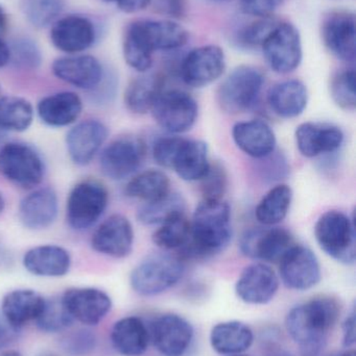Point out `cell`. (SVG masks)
<instances>
[{
  "label": "cell",
  "instance_id": "6da1fadb",
  "mask_svg": "<svg viewBox=\"0 0 356 356\" xmlns=\"http://www.w3.org/2000/svg\"><path fill=\"white\" fill-rule=\"evenodd\" d=\"M340 314L338 301L326 296L311 299L288 312L286 330L298 346L301 356L321 355Z\"/></svg>",
  "mask_w": 356,
  "mask_h": 356
},
{
  "label": "cell",
  "instance_id": "7a4b0ae2",
  "mask_svg": "<svg viewBox=\"0 0 356 356\" xmlns=\"http://www.w3.org/2000/svg\"><path fill=\"white\" fill-rule=\"evenodd\" d=\"M232 238L231 209L223 199H204L190 222V238L180 250L182 259H207L222 252Z\"/></svg>",
  "mask_w": 356,
  "mask_h": 356
},
{
  "label": "cell",
  "instance_id": "3957f363",
  "mask_svg": "<svg viewBox=\"0 0 356 356\" xmlns=\"http://www.w3.org/2000/svg\"><path fill=\"white\" fill-rule=\"evenodd\" d=\"M185 271L183 259L167 253H158L140 261L130 276L132 289L141 296L162 294L182 280Z\"/></svg>",
  "mask_w": 356,
  "mask_h": 356
},
{
  "label": "cell",
  "instance_id": "277c9868",
  "mask_svg": "<svg viewBox=\"0 0 356 356\" xmlns=\"http://www.w3.org/2000/svg\"><path fill=\"white\" fill-rule=\"evenodd\" d=\"M315 238L320 248L339 263L353 265L356 232L353 218L340 211H328L318 219Z\"/></svg>",
  "mask_w": 356,
  "mask_h": 356
},
{
  "label": "cell",
  "instance_id": "5b68a950",
  "mask_svg": "<svg viewBox=\"0 0 356 356\" xmlns=\"http://www.w3.org/2000/svg\"><path fill=\"white\" fill-rule=\"evenodd\" d=\"M109 192L96 179L77 182L69 193L66 202V220L77 232H85L98 223L108 207Z\"/></svg>",
  "mask_w": 356,
  "mask_h": 356
},
{
  "label": "cell",
  "instance_id": "8992f818",
  "mask_svg": "<svg viewBox=\"0 0 356 356\" xmlns=\"http://www.w3.org/2000/svg\"><path fill=\"white\" fill-rule=\"evenodd\" d=\"M265 85V75L253 66L234 69L219 86L217 102L228 114H240L251 110L258 102Z\"/></svg>",
  "mask_w": 356,
  "mask_h": 356
},
{
  "label": "cell",
  "instance_id": "52a82bcc",
  "mask_svg": "<svg viewBox=\"0 0 356 356\" xmlns=\"http://www.w3.org/2000/svg\"><path fill=\"white\" fill-rule=\"evenodd\" d=\"M0 175L18 188L31 190L43 180L45 164L33 146L10 142L0 148Z\"/></svg>",
  "mask_w": 356,
  "mask_h": 356
},
{
  "label": "cell",
  "instance_id": "ba28073f",
  "mask_svg": "<svg viewBox=\"0 0 356 356\" xmlns=\"http://www.w3.org/2000/svg\"><path fill=\"white\" fill-rule=\"evenodd\" d=\"M261 48L272 70L279 74L294 72L302 62L300 33L292 23L279 21Z\"/></svg>",
  "mask_w": 356,
  "mask_h": 356
},
{
  "label": "cell",
  "instance_id": "9c48e42d",
  "mask_svg": "<svg viewBox=\"0 0 356 356\" xmlns=\"http://www.w3.org/2000/svg\"><path fill=\"white\" fill-rule=\"evenodd\" d=\"M153 117L157 124L169 134L190 131L198 118V102L181 90L163 91L153 106Z\"/></svg>",
  "mask_w": 356,
  "mask_h": 356
},
{
  "label": "cell",
  "instance_id": "30bf717a",
  "mask_svg": "<svg viewBox=\"0 0 356 356\" xmlns=\"http://www.w3.org/2000/svg\"><path fill=\"white\" fill-rule=\"evenodd\" d=\"M146 145L133 136L117 138L100 152L102 172L112 180H123L135 175L146 159Z\"/></svg>",
  "mask_w": 356,
  "mask_h": 356
},
{
  "label": "cell",
  "instance_id": "8fae6325",
  "mask_svg": "<svg viewBox=\"0 0 356 356\" xmlns=\"http://www.w3.org/2000/svg\"><path fill=\"white\" fill-rule=\"evenodd\" d=\"M279 276L286 288L305 292L319 284L321 266L311 249L295 244L280 259Z\"/></svg>",
  "mask_w": 356,
  "mask_h": 356
},
{
  "label": "cell",
  "instance_id": "7c38bea8",
  "mask_svg": "<svg viewBox=\"0 0 356 356\" xmlns=\"http://www.w3.org/2000/svg\"><path fill=\"white\" fill-rule=\"evenodd\" d=\"M226 56L217 45H204L192 50L184 58L180 68L182 81L192 88L211 85L224 74Z\"/></svg>",
  "mask_w": 356,
  "mask_h": 356
},
{
  "label": "cell",
  "instance_id": "4fadbf2b",
  "mask_svg": "<svg viewBox=\"0 0 356 356\" xmlns=\"http://www.w3.org/2000/svg\"><path fill=\"white\" fill-rule=\"evenodd\" d=\"M294 238L284 228H252L240 241L242 254L265 263H279L294 246Z\"/></svg>",
  "mask_w": 356,
  "mask_h": 356
},
{
  "label": "cell",
  "instance_id": "5bb4252c",
  "mask_svg": "<svg viewBox=\"0 0 356 356\" xmlns=\"http://www.w3.org/2000/svg\"><path fill=\"white\" fill-rule=\"evenodd\" d=\"M194 330L185 318L165 314L153 322L150 341L163 356H183L194 341Z\"/></svg>",
  "mask_w": 356,
  "mask_h": 356
},
{
  "label": "cell",
  "instance_id": "9a60e30c",
  "mask_svg": "<svg viewBox=\"0 0 356 356\" xmlns=\"http://www.w3.org/2000/svg\"><path fill=\"white\" fill-rule=\"evenodd\" d=\"M127 31L153 54L183 47L188 40V31L171 19L135 21Z\"/></svg>",
  "mask_w": 356,
  "mask_h": 356
},
{
  "label": "cell",
  "instance_id": "2e32d148",
  "mask_svg": "<svg viewBox=\"0 0 356 356\" xmlns=\"http://www.w3.org/2000/svg\"><path fill=\"white\" fill-rule=\"evenodd\" d=\"M133 245V226L130 220L121 213H114L107 218L92 234L93 250L112 259L129 257Z\"/></svg>",
  "mask_w": 356,
  "mask_h": 356
},
{
  "label": "cell",
  "instance_id": "e0dca14e",
  "mask_svg": "<svg viewBox=\"0 0 356 356\" xmlns=\"http://www.w3.org/2000/svg\"><path fill=\"white\" fill-rule=\"evenodd\" d=\"M109 129L98 119H87L73 125L66 135L69 158L77 166H87L100 152Z\"/></svg>",
  "mask_w": 356,
  "mask_h": 356
},
{
  "label": "cell",
  "instance_id": "ac0fdd59",
  "mask_svg": "<svg viewBox=\"0 0 356 356\" xmlns=\"http://www.w3.org/2000/svg\"><path fill=\"white\" fill-rule=\"evenodd\" d=\"M61 300L75 321L88 326L98 325L112 309L110 296L96 288L68 289Z\"/></svg>",
  "mask_w": 356,
  "mask_h": 356
},
{
  "label": "cell",
  "instance_id": "d6986e66",
  "mask_svg": "<svg viewBox=\"0 0 356 356\" xmlns=\"http://www.w3.org/2000/svg\"><path fill=\"white\" fill-rule=\"evenodd\" d=\"M279 289V277L270 266L255 263L245 268L235 284L238 299L247 305L271 302Z\"/></svg>",
  "mask_w": 356,
  "mask_h": 356
},
{
  "label": "cell",
  "instance_id": "ffe728a7",
  "mask_svg": "<svg viewBox=\"0 0 356 356\" xmlns=\"http://www.w3.org/2000/svg\"><path fill=\"white\" fill-rule=\"evenodd\" d=\"M49 37L52 45L60 51L79 54L93 45L96 31L87 17L68 15L52 23Z\"/></svg>",
  "mask_w": 356,
  "mask_h": 356
},
{
  "label": "cell",
  "instance_id": "44dd1931",
  "mask_svg": "<svg viewBox=\"0 0 356 356\" xmlns=\"http://www.w3.org/2000/svg\"><path fill=\"white\" fill-rule=\"evenodd\" d=\"M52 70L56 79L86 91L98 89L104 79L100 60L88 54H69L56 58Z\"/></svg>",
  "mask_w": 356,
  "mask_h": 356
},
{
  "label": "cell",
  "instance_id": "7402d4cb",
  "mask_svg": "<svg viewBox=\"0 0 356 356\" xmlns=\"http://www.w3.org/2000/svg\"><path fill=\"white\" fill-rule=\"evenodd\" d=\"M322 38L332 56L344 62H355L356 58V18L347 10L332 13L324 20Z\"/></svg>",
  "mask_w": 356,
  "mask_h": 356
},
{
  "label": "cell",
  "instance_id": "603a6c76",
  "mask_svg": "<svg viewBox=\"0 0 356 356\" xmlns=\"http://www.w3.org/2000/svg\"><path fill=\"white\" fill-rule=\"evenodd\" d=\"M344 139L342 129L330 123L305 122L295 131L297 148L309 159L338 152Z\"/></svg>",
  "mask_w": 356,
  "mask_h": 356
},
{
  "label": "cell",
  "instance_id": "cb8c5ba5",
  "mask_svg": "<svg viewBox=\"0 0 356 356\" xmlns=\"http://www.w3.org/2000/svg\"><path fill=\"white\" fill-rule=\"evenodd\" d=\"M58 213V195L52 188H36L19 203V220L27 229H46L54 223Z\"/></svg>",
  "mask_w": 356,
  "mask_h": 356
},
{
  "label": "cell",
  "instance_id": "d4e9b609",
  "mask_svg": "<svg viewBox=\"0 0 356 356\" xmlns=\"http://www.w3.org/2000/svg\"><path fill=\"white\" fill-rule=\"evenodd\" d=\"M232 138L238 149L256 160L276 152L277 139L273 129L259 119L236 123L232 129Z\"/></svg>",
  "mask_w": 356,
  "mask_h": 356
},
{
  "label": "cell",
  "instance_id": "484cf974",
  "mask_svg": "<svg viewBox=\"0 0 356 356\" xmlns=\"http://www.w3.org/2000/svg\"><path fill=\"white\" fill-rule=\"evenodd\" d=\"M23 267L39 277H63L70 271L71 255L59 245L46 244L33 247L23 255Z\"/></svg>",
  "mask_w": 356,
  "mask_h": 356
},
{
  "label": "cell",
  "instance_id": "4316f807",
  "mask_svg": "<svg viewBox=\"0 0 356 356\" xmlns=\"http://www.w3.org/2000/svg\"><path fill=\"white\" fill-rule=\"evenodd\" d=\"M83 108L81 97L75 92H56L38 102L37 114L47 127H66L77 123Z\"/></svg>",
  "mask_w": 356,
  "mask_h": 356
},
{
  "label": "cell",
  "instance_id": "83f0119b",
  "mask_svg": "<svg viewBox=\"0 0 356 356\" xmlns=\"http://www.w3.org/2000/svg\"><path fill=\"white\" fill-rule=\"evenodd\" d=\"M46 299L29 289L8 292L2 299L1 312L6 323L17 330L31 322H36L43 312Z\"/></svg>",
  "mask_w": 356,
  "mask_h": 356
},
{
  "label": "cell",
  "instance_id": "f1b7e54d",
  "mask_svg": "<svg viewBox=\"0 0 356 356\" xmlns=\"http://www.w3.org/2000/svg\"><path fill=\"white\" fill-rule=\"evenodd\" d=\"M270 108L280 118L294 119L303 114L309 104L307 86L298 79L276 83L268 94Z\"/></svg>",
  "mask_w": 356,
  "mask_h": 356
},
{
  "label": "cell",
  "instance_id": "f546056e",
  "mask_svg": "<svg viewBox=\"0 0 356 356\" xmlns=\"http://www.w3.org/2000/svg\"><path fill=\"white\" fill-rule=\"evenodd\" d=\"M111 342L119 355L141 356L150 342V330L140 318H123L111 330Z\"/></svg>",
  "mask_w": 356,
  "mask_h": 356
},
{
  "label": "cell",
  "instance_id": "4dcf8cb0",
  "mask_svg": "<svg viewBox=\"0 0 356 356\" xmlns=\"http://www.w3.org/2000/svg\"><path fill=\"white\" fill-rule=\"evenodd\" d=\"M253 343L254 332L244 322H221L211 330L210 345L219 355H242L252 347Z\"/></svg>",
  "mask_w": 356,
  "mask_h": 356
},
{
  "label": "cell",
  "instance_id": "1f68e13d",
  "mask_svg": "<svg viewBox=\"0 0 356 356\" xmlns=\"http://www.w3.org/2000/svg\"><path fill=\"white\" fill-rule=\"evenodd\" d=\"M209 166L207 144L200 140L183 139L171 169L185 181H200Z\"/></svg>",
  "mask_w": 356,
  "mask_h": 356
},
{
  "label": "cell",
  "instance_id": "d6a6232c",
  "mask_svg": "<svg viewBox=\"0 0 356 356\" xmlns=\"http://www.w3.org/2000/svg\"><path fill=\"white\" fill-rule=\"evenodd\" d=\"M163 79L159 75H144L132 81L125 92V104L130 112L144 115L150 112L162 93Z\"/></svg>",
  "mask_w": 356,
  "mask_h": 356
},
{
  "label": "cell",
  "instance_id": "836d02e7",
  "mask_svg": "<svg viewBox=\"0 0 356 356\" xmlns=\"http://www.w3.org/2000/svg\"><path fill=\"white\" fill-rule=\"evenodd\" d=\"M293 191L288 184H280L272 188L257 205L255 216L259 223L274 226L284 221L290 211Z\"/></svg>",
  "mask_w": 356,
  "mask_h": 356
},
{
  "label": "cell",
  "instance_id": "e575fe53",
  "mask_svg": "<svg viewBox=\"0 0 356 356\" xmlns=\"http://www.w3.org/2000/svg\"><path fill=\"white\" fill-rule=\"evenodd\" d=\"M125 192L130 198L150 202L167 196L171 192V182L162 171L150 169L132 178Z\"/></svg>",
  "mask_w": 356,
  "mask_h": 356
},
{
  "label": "cell",
  "instance_id": "d590c367",
  "mask_svg": "<svg viewBox=\"0 0 356 356\" xmlns=\"http://www.w3.org/2000/svg\"><path fill=\"white\" fill-rule=\"evenodd\" d=\"M33 104L20 96L0 97V131L23 133L33 124Z\"/></svg>",
  "mask_w": 356,
  "mask_h": 356
},
{
  "label": "cell",
  "instance_id": "8d00e7d4",
  "mask_svg": "<svg viewBox=\"0 0 356 356\" xmlns=\"http://www.w3.org/2000/svg\"><path fill=\"white\" fill-rule=\"evenodd\" d=\"M185 200L177 193L169 192L158 200L146 202L137 211V219L144 225H162L184 215Z\"/></svg>",
  "mask_w": 356,
  "mask_h": 356
},
{
  "label": "cell",
  "instance_id": "74e56055",
  "mask_svg": "<svg viewBox=\"0 0 356 356\" xmlns=\"http://www.w3.org/2000/svg\"><path fill=\"white\" fill-rule=\"evenodd\" d=\"M190 221L185 215L160 225L153 234V242L163 250H182L189 242Z\"/></svg>",
  "mask_w": 356,
  "mask_h": 356
},
{
  "label": "cell",
  "instance_id": "f35d334b",
  "mask_svg": "<svg viewBox=\"0 0 356 356\" xmlns=\"http://www.w3.org/2000/svg\"><path fill=\"white\" fill-rule=\"evenodd\" d=\"M64 8L63 0H24L22 3L23 14L33 26H48L58 20Z\"/></svg>",
  "mask_w": 356,
  "mask_h": 356
},
{
  "label": "cell",
  "instance_id": "ab89813d",
  "mask_svg": "<svg viewBox=\"0 0 356 356\" xmlns=\"http://www.w3.org/2000/svg\"><path fill=\"white\" fill-rule=\"evenodd\" d=\"M355 69H345L334 74L330 81V95L336 106L343 110H355Z\"/></svg>",
  "mask_w": 356,
  "mask_h": 356
},
{
  "label": "cell",
  "instance_id": "60d3db41",
  "mask_svg": "<svg viewBox=\"0 0 356 356\" xmlns=\"http://www.w3.org/2000/svg\"><path fill=\"white\" fill-rule=\"evenodd\" d=\"M75 320L67 312L62 300H46L43 312L36 320V324L42 332H63L70 327Z\"/></svg>",
  "mask_w": 356,
  "mask_h": 356
},
{
  "label": "cell",
  "instance_id": "b9f144b4",
  "mask_svg": "<svg viewBox=\"0 0 356 356\" xmlns=\"http://www.w3.org/2000/svg\"><path fill=\"white\" fill-rule=\"evenodd\" d=\"M201 181V191L203 197L207 200L223 199L228 186L227 171L219 163H213L209 166L206 175Z\"/></svg>",
  "mask_w": 356,
  "mask_h": 356
},
{
  "label": "cell",
  "instance_id": "7bdbcfd3",
  "mask_svg": "<svg viewBox=\"0 0 356 356\" xmlns=\"http://www.w3.org/2000/svg\"><path fill=\"white\" fill-rule=\"evenodd\" d=\"M10 62L19 68L36 69L41 64V52L31 40H17L12 46H10Z\"/></svg>",
  "mask_w": 356,
  "mask_h": 356
},
{
  "label": "cell",
  "instance_id": "ee69618b",
  "mask_svg": "<svg viewBox=\"0 0 356 356\" xmlns=\"http://www.w3.org/2000/svg\"><path fill=\"white\" fill-rule=\"evenodd\" d=\"M278 22L279 21L272 18V16L258 18V20L251 23L242 29L240 33V41L248 47H261L263 42L267 40Z\"/></svg>",
  "mask_w": 356,
  "mask_h": 356
},
{
  "label": "cell",
  "instance_id": "f6af8a7d",
  "mask_svg": "<svg viewBox=\"0 0 356 356\" xmlns=\"http://www.w3.org/2000/svg\"><path fill=\"white\" fill-rule=\"evenodd\" d=\"M183 142L181 137H162L156 140L153 145V159L158 166L171 169L178 150Z\"/></svg>",
  "mask_w": 356,
  "mask_h": 356
},
{
  "label": "cell",
  "instance_id": "bcb514c9",
  "mask_svg": "<svg viewBox=\"0 0 356 356\" xmlns=\"http://www.w3.org/2000/svg\"><path fill=\"white\" fill-rule=\"evenodd\" d=\"M96 338L89 330H79L68 334L63 341V347L69 355L75 356L87 355L94 350Z\"/></svg>",
  "mask_w": 356,
  "mask_h": 356
},
{
  "label": "cell",
  "instance_id": "7dc6e473",
  "mask_svg": "<svg viewBox=\"0 0 356 356\" xmlns=\"http://www.w3.org/2000/svg\"><path fill=\"white\" fill-rule=\"evenodd\" d=\"M284 0H240V8L245 14L257 18L271 17Z\"/></svg>",
  "mask_w": 356,
  "mask_h": 356
},
{
  "label": "cell",
  "instance_id": "c3c4849f",
  "mask_svg": "<svg viewBox=\"0 0 356 356\" xmlns=\"http://www.w3.org/2000/svg\"><path fill=\"white\" fill-rule=\"evenodd\" d=\"M157 10L173 18H179L185 12V0H156Z\"/></svg>",
  "mask_w": 356,
  "mask_h": 356
},
{
  "label": "cell",
  "instance_id": "681fc988",
  "mask_svg": "<svg viewBox=\"0 0 356 356\" xmlns=\"http://www.w3.org/2000/svg\"><path fill=\"white\" fill-rule=\"evenodd\" d=\"M127 14L141 12L152 4L153 0H104Z\"/></svg>",
  "mask_w": 356,
  "mask_h": 356
},
{
  "label": "cell",
  "instance_id": "f907efd6",
  "mask_svg": "<svg viewBox=\"0 0 356 356\" xmlns=\"http://www.w3.org/2000/svg\"><path fill=\"white\" fill-rule=\"evenodd\" d=\"M355 312L353 309L343 323V346L345 348H351L355 344Z\"/></svg>",
  "mask_w": 356,
  "mask_h": 356
},
{
  "label": "cell",
  "instance_id": "816d5d0a",
  "mask_svg": "<svg viewBox=\"0 0 356 356\" xmlns=\"http://www.w3.org/2000/svg\"><path fill=\"white\" fill-rule=\"evenodd\" d=\"M10 45L0 39V69L3 68L6 64L10 63Z\"/></svg>",
  "mask_w": 356,
  "mask_h": 356
},
{
  "label": "cell",
  "instance_id": "f5cc1de1",
  "mask_svg": "<svg viewBox=\"0 0 356 356\" xmlns=\"http://www.w3.org/2000/svg\"><path fill=\"white\" fill-rule=\"evenodd\" d=\"M10 332L0 324V346H3L10 339Z\"/></svg>",
  "mask_w": 356,
  "mask_h": 356
},
{
  "label": "cell",
  "instance_id": "db71d44e",
  "mask_svg": "<svg viewBox=\"0 0 356 356\" xmlns=\"http://www.w3.org/2000/svg\"><path fill=\"white\" fill-rule=\"evenodd\" d=\"M265 356H294L292 353H288V350H284V349H273V350L270 351V353H267Z\"/></svg>",
  "mask_w": 356,
  "mask_h": 356
},
{
  "label": "cell",
  "instance_id": "11a10c76",
  "mask_svg": "<svg viewBox=\"0 0 356 356\" xmlns=\"http://www.w3.org/2000/svg\"><path fill=\"white\" fill-rule=\"evenodd\" d=\"M4 25H6V14H4V10L0 6V31L3 29Z\"/></svg>",
  "mask_w": 356,
  "mask_h": 356
},
{
  "label": "cell",
  "instance_id": "9f6ffc18",
  "mask_svg": "<svg viewBox=\"0 0 356 356\" xmlns=\"http://www.w3.org/2000/svg\"><path fill=\"white\" fill-rule=\"evenodd\" d=\"M0 356H22L18 351H6V353H1Z\"/></svg>",
  "mask_w": 356,
  "mask_h": 356
},
{
  "label": "cell",
  "instance_id": "6f0895ef",
  "mask_svg": "<svg viewBox=\"0 0 356 356\" xmlns=\"http://www.w3.org/2000/svg\"><path fill=\"white\" fill-rule=\"evenodd\" d=\"M4 207H6V201H4L3 195H2V193L0 192V213L3 211Z\"/></svg>",
  "mask_w": 356,
  "mask_h": 356
},
{
  "label": "cell",
  "instance_id": "680465c9",
  "mask_svg": "<svg viewBox=\"0 0 356 356\" xmlns=\"http://www.w3.org/2000/svg\"><path fill=\"white\" fill-rule=\"evenodd\" d=\"M340 356H356L355 351L351 349V350H347L346 353H342Z\"/></svg>",
  "mask_w": 356,
  "mask_h": 356
},
{
  "label": "cell",
  "instance_id": "91938a15",
  "mask_svg": "<svg viewBox=\"0 0 356 356\" xmlns=\"http://www.w3.org/2000/svg\"><path fill=\"white\" fill-rule=\"evenodd\" d=\"M43 356H58V355H54V353H46V355H44Z\"/></svg>",
  "mask_w": 356,
  "mask_h": 356
},
{
  "label": "cell",
  "instance_id": "94428289",
  "mask_svg": "<svg viewBox=\"0 0 356 356\" xmlns=\"http://www.w3.org/2000/svg\"><path fill=\"white\" fill-rule=\"evenodd\" d=\"M227 356H246V355H227Z\"/></svg>",
  "mask_w": 356,
  "mask_h": 356
},
{
  "label": "cell",
  "instance_id": "6125c7cd",
  "mask_svg": "<svg viewBox=\"0 0 356 356\" xmlns=\"http://www.w3.org/2000/svg\"><path fill=\"white\" fill-rule=\"evenodd\" d=\"M328 356H340V355H328Z\"/></svg>",
  "mask_w": 356,
  "mask_h": 356
},
{
  "label": "cell",
  "instance_id": "be15d7a7",
  "mask_svg": "<svg viewBox=\"0 0 356 356\" xmlns=\"http://www.w3.org/2000/svg\"><path fill=\"white\" fill-rule=\"evenodd\" d=\"M1 133V131H0ZM0 139H1V134H0Z\"/></svg>",
  "mask_w": 356,
  "mask_h": 356
}]
</instances>
